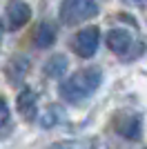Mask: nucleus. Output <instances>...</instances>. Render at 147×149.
I'll return each mask as SVG.
<instances>
[{
  "mask_svg": "<svg viewBox=\"0 0 147 149\" xmlns=\"http://www.w3.org/2000/svg\"><path fill=\"white\" fill-rule=\"evenodd\" d=\"M100 82H103V71L98 67H89V69H80L76 71L74 76H69L67 80L60 82V98L65 102H83L87 100L89 96L96 93V89L100 87Z\"/></svg>",
  "mask_w": 147,
  "mask_h": 149,
  "instance_id": "obj_1",
  "label": "nucleus"
},
{
  "mask_svg": "<svg viewBox=\"0 0 147 149\" xmlns=\"http://www.w3.org/2000/svg\"><path fill=\"white\" fill-rule=\"evenodd\" d=\"M98 13L96 0H62L60 20L65 25H80Z\"/></svg>",
  "mask_w": 147,
  "mask_h": 149,
  "instance_id": "obj_2",
  "label": "nucleus"
},
{
  "mask_svg": "<svg viewBox=\"0 0 147 149\" xmlns=\"http://www.w3.org/2000/svg\"><path fill=\"white\" fill-rule=\"evenodd\" d=\"M98 42H100V29L98 27H85V29H80L76 33L74 51L80 58H92L98 49Z\"/></svg>",
  "mask_w": 147,
  "mask_h": 149,
  "instance_id": "obj_3",
  "label": "nucleus"
},
{
  "mask_svg": "<svg viewBox=\"0 0 147 149\" xmlns=\"http://www.w3.org/2000/svg\"><path fill=\"white\" fill-rule=\"evenodd\" d=\"M5 18H7L9 29H20V27H24L29 22L31 9H29L27 2H22V0H11V2L7 5V9H5Z\"/></svg>",
  "mask_w": 147,
  "mask_h": 149,
  "instance_id": "obj_4",
  "label": "nucleus"
},
{
  "mask_svg": "<svg viewBox=\"0 0 147 149\" xmlns=\"http://www.w3.org/2000/svg\"><path fill=\"white\" fill-rule=\"evenodd\" d=\"M132 33L127 29H109L107 31V47H109L116 56H125L129 49H132Z\"/></svg>",
  "mask_w": 147,
  "mask_h": 149,
  "instance_id": "obj_5",
  "label": "nucleus"
},
{
  "mask_svg": "<svg viewBox=\"0 0 147 149\" xmlns=\"http://www.w3.org/2000/svg\"><path fill=\"white\" fill-rule=\"evenodd\" d=\"M36 93H34V89H27L24 87L22 91L18 93V111L22 113L27 120H31L34 116H36Z\"/></svg>",
  "mask_w": 147,
  "mask_h": 149,
  "instance_id": "obj_6",
  "label": "nucleus"
},
{
  "mask_svg": "<svg viewBox=\"0 0 147 149\" xmlns=\"http://www.w3.org/2000/svg\"><path fill=\"white\" fill-rule=\"evenodd\" d=\"M54 42H56V31H54V27L47 25V22L38 25L36 33H34V45H36L38 49H49Z\"/></svg>",
  "mask_w": 147,
  "mask_h": 149,
  "instance_id": "obj_7",
  "label": "nucleus"
},
{
  "mask_svg": "<svg viewBox=\"0 0 147 149\" xmlns=\"http://www.w3.org/2000/svg\"><path fill=\"white\" fill-rule=\"evenodd\" d=\"M67 69H69V65H67V58L65 56H51L45 62V76L47 78H60Z\"/></svg>",
  "mask_w": 147,
  "mask_h": 149,
  "instance_id": "obj_8",
  "label": "nucleus"
},
{
  "mask_svg": "<svg viewBox=\"0 0 147 149\" xmlns=\"http://www.w3.org/2000/svg\"><path fill=\"white\" fill-rule=\"evenodd\" d=\"M49 149H96V143L87 138H71V140H60V143L51 145Z\"/></svg>",
  "mask_w": 147,
  "mask_h": 149,
  "instance_id": "obj_9",
  "label": "nucleus"
},
{
  "mask_svg": "<svg viewBox=\"0 0 147 149\" xmlns=\"http://www.w3.org/2000/svg\"><path fill=\"white\" fill-rule=\"evenodd\" d=\"M7 123H9V107H7V100H2L0 102V125L5 127Z\"/></svg>",
  "mask_w": 147,
  "mask_h": 149,
  "instance_id": "obj_10",
  "label": "nucleus"
},
{
  "mask_svg": "<svg viewBox=\"0 0 147 149\" xmlns=\"http://www.w3.org/2000/svg\"><path fill=\"white\" fill-rule=\"evenodd\" d=\"M123 2H127L132 7H147V0H123Z\"/></svg>",
  "mask_w": 147,
  "mask_h": 149,
  "instance_id": "obj_11",
  "label": "nucleus"
}]
</instances>
